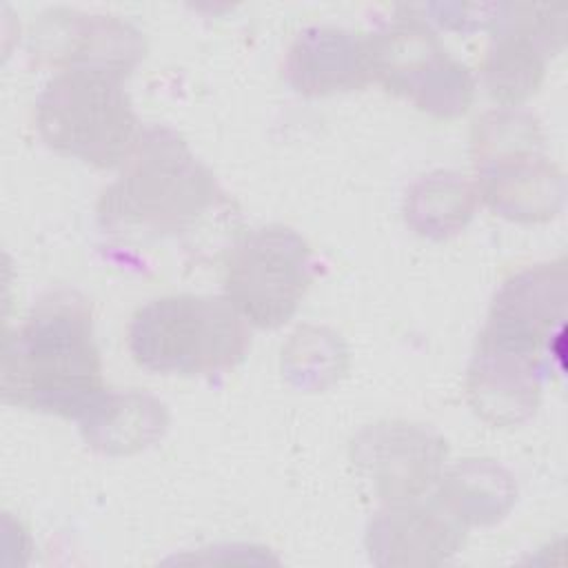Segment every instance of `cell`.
<instances>
[{
	"label": "cell",
	"mask_w": 568,
	"mask_h": 568,
	"mask_svg": "<svg viewBox=\"0 0 568 568\" xmlns=\"http://www.w3.org/2000/svg\"><path fill=\"white\" fill-rule=\"evenodd\" d=\"M0 390L7 404L31 410L75 419L95 413L106 388L84 297L49 293L7 335Z\"/></svg>",
	"instance_id": "obj_1"
},
{
	"label": "cell",
	"mask_w": 568,
	"mask_h": 568,
	"mask_svg": "<svg viewBox=\"0 0 568 568\" xmlns=\"http://www.w3.org/2000/svg\"><path fill=\"white\" fill-rule=\"evenodd\" d=\"M211 213H229V202L209 169L169 129L142 133L100 202L102 226L142 244L191 237Z\"/></svg>",
	"instance_id": "obj_2"
},
{
	"label": "cell",
	"mask_w": 568,
	"mask_h": 568,
	"mask_svg": "<svg viewBox=\"0 0 568 568\" xmlns=\"http://www.w3.org/2000/svg\"><path fill=\"white\" fill-rule=\"evenodd\" d=\"M251 344L244 315L213 295H166L140 306L126 331L131 357L162 375H217L237 366Z\"/></svg>",
	"instance_id": "obj_3"
},
{
	"label": "cell",
	"mask_w": 568,
	"mask_h": 568,
	"mask_svg": "<svg viewBox=\"0 0 568 568\" xmlns=\"http://www.w3.org/2000/svg\"><path fill=\"white\" fill-rule=\"evenodd\" d=\"M124 73L67 67L36 102V129L58 153L111 169L124 164L142 140L138 115L122 89Z\"/></svg>",
	"instance_id": "obj_4"
},
{
	"label": "cell",
	"mask_w": 568,
	"mask_h": 568,
	"mask_svg": "<svg viewBox=\"0 0 568 568\" xmlns=\"http://www.w3.org/2000/svg\"><path fill=\"white\" fill-rule=\"evenodd\" d=\"M311 280V248L302 235L286 226H264L233 244L224 297L248 324L275 328L293 317Z\"/></svg>",
	"instance_id": "obj_5"
},
{
	"label": "cell",
	"mask_w": 568,
	"mask_h": 568,
	"mask_svg": "<svg viewBox=\"0 0 568 568\" xmlns=\"http://www.w3.org/2000/svg\"><path fill=\"white\" fill-rule=\"evenodd\" d=\"M371 78L435 115H459L473 98V78L419 20L402 18L366 36Z\"/></svg>",
	"instance_id": "obj_6"
},
{
	"label": "cell",
	"mask_w": 568,
	"mask_h": 568,
	"mask_svg": "<svg viewBox=\"0 0 568 568\" xmlns=\"http://www.w3.org/2000/svg\"><path fill=\"white\" fill-rule=\"evenodd\" d=\"M497 33L486 58V82L501 102L530 95L550 51L561 44V13L539 4H497Z\"/></svg>",
	"instance_id": "obj_7"
},
{
	"label": "cell",
	"mask_w": 568,
	"mask_h": 568,
	"mask_svg": "<svg viewBox=\"0 0 568 568\" xmlns=\"http://www.w3.org/2000/svg\"><path fill=\"white\" fill-rule=\"evenodd\" d=\"M286 78L308 95L364 87L373 80L366 36L333 27L302 31L288 49Z\"/></svg>",
	"instance_id": "obj_8"
}]
</instances>
